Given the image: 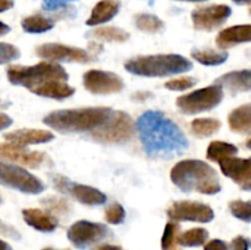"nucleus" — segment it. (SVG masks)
<instances>
[{"label": "nucleus", "mask_w": 251, "mask_h": 250, "mask_svg": "<svg viewBox=\"0 0 251 250\" xmlns=\"http://www.w3.org/2000/svg\"><path fill=\"white\" fill-rule=\"evenodd\" d=\"M134 134V122L126 112L112 110L107 122L91 132L93 140L100 144H124Z\"/></svg>", "instance_id": "obj_6"}, {"label": "nucleus", "mask_w": 251, "mask_h": 250, "mask_svg": "<svg viewBox=\"0 0 251 250\" xmlns=\"http://www.w3.org/2000/svg\"><path fill=\"white\" fill-rule=\"evenodd\" d=\"M228 124L233 132L250 135L251 131V107L250 104L240 105L228 115Z\"/></svg>", "instance_id": "obj_23"}, {"label": "nucleus", "mask_w": 251, "mask_h": 250, "mask_svg": "<svg viewBox=\"0 0 251 250\" xmlns=\"http://www.w3.org/2000/svg\"><path fill=\"white\" fill-rule=\"evenodd\" d=\"M120 4L115 0H100L95 5L86 24L88 26H98L110 21L119 12Z\"/></svg>", "instance_id": "obj_21"}, {"label": "nucleus", "mask_w": 251, "mask_h": 250, "mask_svg": "<svg viewBox=\"0 0 251 250\" xmlns=\"http://www.w3.org/2000/svg\"><path fill=\"white\" fill-rule=\"evenodd\" d=\"M21 26L27 33H43L53 28L54 21L43 15L36 14L25 17L21 21Z\"/></svg>", "instance_id": "obj_26"}, {"label": "nucleus", "mask_w": 251, "mask_h": 250, "mask_svg": "<svg viewBox=\"0 0 251 250\" xmlns=\"http://www.w3.org/2000/svg\"><path fill=\"white\" fill-rule=\"evenodd\" d=\"M105 221L110 225H120L125 220V210L120 203H112L104 212Z\"/></svg>", "instance_id": "obj_35"}, {"label": "nucleus", "mask_w": 251, "mask_h": 250, "mask_svg": "<svg viewBox=\"0 0 251 250\" xmlns=\"http://www.w3.org/2000/svg\"><path fill=\"white\" fill-rule=\"evenodd\" d=\"M73 0H43L42 2V7L47 11H55V10L64 9Z\"/></svg>", "instance_id": "obj_37"}, {"label": "nucleus", "mask_w": 251, "mask_h": 250, "mask_svg": "<svg viewBox=\"0 0 251 250\" xmlns=\"http://www.w3.org/2000/svg\"><path fill=\"white\" fill-rule=\"evenodd\" d=\"M223 100V88L211 85L176 98V107L184 114H199L217 107Z\"/></svg>", "instance_id": "obj_7"}, {"label": "nucleus", "mask_w": 251, "mask_h": 250, "mask_svg": "<svg viewBox=\"0 0 251 250\" xmlns=\"http://www.w3.org/2000/svg\"><path fill=\"white\" fill-rule=\"evenodd\" d=\"M191 56L202 65L216 66L227 60L228 53L225 50H212V49H195L191 51Z\"/></svg>", "instance_id": "obj_27"}, {"label": "nucleus", "mask_w": 251, "mask_h": 250, "mask_svg": "<svg viewBox=\"0 0 251 250\" xmlns=\"http://www.w3.org/2000/svg\"><path fill=\"white\" fill-rule=\"evenodd\" d=\"M112 237L108 225L91 221H77L68 229V239L76 249H88L92 245Z\"/></svg>", "instance_id": "obj_9"}, {"label": "nucleus", "mask_w": 251, "mask_h": 250, "mask_svg": "<svg viewBox=\"0 0 251 250\" xmlns=\"http://www.w3.org/2000/svg\"><path fill=\"white\" fill-rule=\"evenodd\" d=\"M4 139L10 144L27 146V145L46 144L54 139V135L48 130L19 129L4 135Z\"/></svg>", "instance_id": "obj_17"}, {"label": "nucleus", "mask_w": 251, "mask_h": 250, "mask_svg": "<svg viewBox=\"0 0 251 250\" xmlns=\"http://www.w3.org/2000/svg\"><path fill=\"white\" fill-rule=\"evenodd\" d=\"M221 171L227 178L234 180L243 190L249 191L251 189V159L228 157L218 162Z\"/></svg>", "instance_id": "obj_16"}, {"label": "nucleus", "mask_w": 251, "mask_h": 250, "mask_svg": "<svg viewBox=\"0 0 251 250\" xmlns=\"http://www.w3.org/2000/svg\"><path fill=\"white\" fill-rule=\"evenodd\" d=\"M251 26L250 25H238L222 29L216 38V44L221 49H227L235 47L237 44L250 42Z\"/></svg>", "instance_id": "obj_20"}, {"label": "nucleus", "mask_w": 251, "mask_h": 250, "mask_svg": "<svg viewBox=\"0 0 251 250\" xmlns=\"http://www.w3.org/2000/svg\"><path fill=\"white\" fill-rule=\"evenodd\" d=\"M152 97V93L151 92H136L135 95H132V98L135 100H139V102H144V100H149V98Z\"/></svg>", "instance_id": "obj_42"}, {"label": "nucleus", "mask_w": 251, "mask_h": 250, "mask_svg": "<svg viewBox=\"0 0 251 250\" xmlns=\"http://www.w3.org/2000/svg\"><path fill=\"white\" fill-rule=\"evenodd\" d=\"M208 235L210 234H208V230L206 228H191V229H188L181 233V234H179L178 244L186 248L201 247L208 239Z\"/></svg>", "instance_id": "obj_28"}, {"label": "nucleus", "mask_w": 251, "mask_h": 250, "mask_svg": "<svg viewBox=\"0 0 251 250\" xmlns=\"http://www.w3.org/2000/svg\"><path fill=\"white\" fill-rule=\"evenodd\" d=\"M12 124V119L9 115L4 114V113H0V131L6 127H9Z\"/></svg>", "instance_id": "obj_41"}, {"label": "nucleus", "mask_w": 251, "mask_h": 250, "mask_svg": "<svg viewBox=\"0 0 251 250\" xmlns=\"http://www.w3.org/2000/svg\"><path fill=\"white\" fill-rule=\"evenodd\" d=\"M22 217L27 225L39 232L50 233L58 227L56 217L41 208H25L22 210Z\"/></svg>", "instance_id": "obj_19"}, {"label": "nucleus", "mask_w": 251, "mask_h": 250, "mask_svg": "<svg viewBox=\"0 0 251 250\" xmlns=\"http://www.w3.org/2000/svg\"><path fill=\"white\" fill-rule=\"evenodd\" d=\"M0 184L29 195L41 194L46 189L41 179L25 168L4 162H0Z\"/></svg>", "instance_id": "obj_8"}, {"label": "nucleus", "mask_w": 251, "mask_h": 250, "mask_svg": "<svg viewBox=\"0 0 251 250\" xmlns=\"http://www.w3.org/2000/svg\"><path fill=\"white\" fill-rule=\"evenodd\" d=\"M198 83V80L195 77H190V76H184V77L173 78L164 83V87L167 90L171 91H185L191 88Z\"/></svg>", "instance_id": "obj_34"}, {"label": "nucleus", "mask_w": 251, "mask_h": 250, "mask_svg": "<svg viewBox=\"0 0 251 250\" xmlns=\"http://www.w3.org/2000/svg\"><path fill=\"white\" fill-rule=\"evenodd\" d=\"M230 213L234 217L239 218V220L244 221V222L249 223L251 221V203L250 201H243V200H234L230 201L228 203Z\"/></svg>", "instance_id": "obj_33"}, {"label": "nucleus", "mask_w": 251, "mask_h": 250, "mask_svg": "<svg viewBox=\"0 0 251 250\" xmlns=\"http://www.w3.org/2000/svg\"><path fill=\"white\" fill-rule=\"evenodd\" d=\"M216 85H220L222 88H227L233 95L248 92L251 88V71L249 69L230 71L218 77L216 80Z\"/></svg>", "instance_id": "obj_18"}, {"label": "nucleus", "mask_w": 251, "mask_h": 250, "mask_svg": "<svg viewBox=\"0 0 251 250\" xmlns=\"http://www.w3.org/2000/svg\"><path fill=\"white\" fill-rule=\"evenodd\" d=\"M171 180L184 193L198 191L205 195H215L222 189L216 169L200 159L178 162L171 171Z\"/></svg>", "instance_id": "obj_3"}, {"label": "nucleus", "mask_w": 251, "mask_h": 250, "mask_svg": "<svg viewBox=\"0 0 251 250\" xmlns=\"http://www.w3.org/2000/svg\"><path fill=\"white\" fill-rule=\"evenodd\" d=\"M90 34L95 39H98V41L115 42V43H124L130 38L129 32L119 28V27L113 26L97 27L93 31H91Z\"/></svg>", "instance_id": "obj_24"}, {"label": "nucleus", "mask_w": 251, "mask_h": 250, "mask_svg": "<svg viewBox=\"0 0 251 250\" xmlns=\"http://www.w3.org/2000/svg\"><path fill=\"white\" fill-rule=\"evenodd\" d=\"M179 1H206V0H179Z\"/></svg>", "instance_id": "obj_48"}, {"label": "nucleus", "mask_w": 251, "mask_h": 250, "mask_svg": "<svg viewBox=\"0 0 251 250\" xmlns=\"http://www.w3.org/2000/svg\"><path fill=\"white\" fill-rule=\"evenodd\" d=\"M53 184L54 188L58 189L59 191L64 194H69V195H71L83 205L98 206L103 205L107 201V196L98 189L83 185V184L74 183V181L65 178V176L56 175L53 179Z\"/></svg>", "instance_id": "obj_11"}, {"label": "nucleus", "mask_w": 251, "mask_h": 250, "mask_svg": "<svg viewBox=\"0 0 251 250\" xmlns=\"http://www.w3.org/2000/svg\"><path fill=\"white\" fill-rule=\"evenodd\" d=\"M222 126V123L213 118H198L191 123V130L198 137H208L215 135Z\"/></svg>", "instance_id": "obj_29"}, {"label": "nucleus", "mask_w": 251, "mask_h": 250, "mask_svg": "<svg viewBox=\"0 0 251 250\" xmlns=\"http://www.w3.org/2000/svg\"><path fill=\"white\" fill-rule=\"evenodd\" d=\"M112 108L87 107L76 109H59L43 118V123L51 129L66 134L92 132L102 126L109 118Z\"/></svg>", "instance_id": "obj_2"}, {"label": "nucleus", "mask_w": 251, "mask_h": 250, "mask_svg": "<svg viewBox=\"0 0 251 250\" xmlns=\"http://www.w3.org/2000/svg\"><path fill=\"white\" fill-rule=\"evenodd\" d=\"M42 250H59V249H54V248H43V249Z\"/></svg>", "instance_id": "obj_49"}, {"label": "nucleus", "mask_w": 251, "mask_h": 250, "mask_svg": "<svg viewBox=\"0 0 251 250\" xmlns=\"http://www.w3.org/2000/svg\"><path fill=\"white\" fill-rule=\"evenodd\" d=\"M31 92L37 96H41V97L51 98V100H65L75 93V88L68 85L66 81L55 80L34 88Z\"/></svg>", "instance_id": "obj_22"}, {"label": "nucleus", "mask_w": 251, "mask_h": 250, "mask_svg": "<svg viewBox=\"0 0 251 250\" xmlns=\"http://www.w3.org/2000/svg\"><path fill=\"white\" fill-rule=\"evenodd\" d=\"M21 56V51L14 44L0 42V64H7Z\"/></svg>", "instance_id": "obj_36"}, {"label": "nucleus", "mask_w": 251, "mask_h": 250, "mask_svg": "<svg viewBox=\"0 0 251 250\" xmlns=\"http://www.w3.org/2000/svg\"><path fill=\"white\" fill-rule=\"evenodd\" d=\"M2 202V199H1V195H0V203Z\"/></svg>", "instance_id": "obj_50"}, {"label": "nucleus", "mask_w": 251, "mask_h": 250, "mask_svg": "<svg viewBox=\"0 0 251 250\" xmlns=\"http://www.w3.org/2000/svg\"><path fill=\"white\" fill-rule=\"evenodd\" d=\"M10 27L7 26L6 24H4V22L0 21V37L1 36H5V34H7L10 32Z\"/></svg>", "instance_id": "obj_45"}, {"label": "nucleus", "mask_w": 251, "mask_h": 250, "mask_svg": "<svg viewBox=\"0 0 251 250\" xmlns=\"http://www.w3.org/2000/svg\"><path fill=\"white\" fill-rule=\"evenodd\" d=\"M142 147L152 158H172L188 150L189 140L176 123L159 110H146L136 120Z\"/></svg>", "instance_id": "obj_1"}, {"label": "nucleus", "mask_w": 251, "mask_h": 250, "mask_svg": "<svg viewBox=\"0 0 251 250\" xmlns=\"http://www.w3.org/2000/svg\"><path fill=\"white\" fill-rule=\"evenodd\" d=\"M135 25L140 31L147 33H158L164 28V24L159 17L152 14H139L135 16Z\"/></svg>", "instance_id": "obj_30"}, {"label": "nucleus", "mask_w": 251, "mask_h": 250, "mask_svg": "<svg viewBox=\"0 0 251 250\" xmlns=\"http://www.w3.org/2000/svg\"><path fill=\"white\" fill-rule=\"evenodd\" d=\"M203 250H228V244L221 239H212L203 244Z\"/></svg>", "instance_id": "obj_40"}, {"label": "nucleus", "mask_w": 251, "mask_h": 250, "mask_svg": "<svg viewBox=\"0 0 251 250\" xmlns=\"http://www.w3.org/2000/svg\"><path fill=\"white\" fill-rule=\"evenodd\" d=\"M233 1L238 5H249L251 0H233Z\"/></svg>", "instance_id": "obj_47"}, {"label": "nucleus", "mask_w": 251, "mask_h": 250, "mask_svg": "<svg viewBox=\"0 0 251 250\" xmlns=\"http://www.w3.org/2000/svg\"><path fill=\"white\" fill-rule=\"evenodd\" d=\"M179 233H180V225L178 223L174 221L167 223L161 239L162 250H180L178 244Z\"/></svg>", "instance_id": "obj_32"}, {"label": "nucleus", "mask_w": 251, "mask_h": 250, "mask_svg": "<svg viewBox=\"0 0 251 250\" xmlns=\"http://www.w3.org/2000/svg\"><path fill=\"white\" fill-rule=\"evenodd\" d=\"M238 153V147L235 145L225 141H212L207 147L206 157L212 162H221L222 159L233 157Z\"/></svg>", "instance_id": "obj_25"}, {"label": "nucleus", "mask_w": 251, "mask_h": 250, "mask_svg": "<svg viewBox=\"0 0 251 250\" xmlns=\"http://www.w3.org/2000/svg\"><path fill=\"white\" fill-rule=\"evenodd\" d=\"M93 250H123V248L120 245H114V244H103L100 247L95 248Z\"/></svg>", "instance_id": "obj_44"}, {"label": "nucleus", "mask_w": 251, "mask_h": 250, "mask_svg": "<svg viewBox=\"0 0 251 250\" xmlns=\"http://www.w3.org/2000/svg\"><path fill=\"white\" fill-rule=\"evenodd\" d=\"M0 250H14L11 248V245L9 243H6L5 240L0 239Z\"/></svg>", "instance_id": "obj_46"}, {"label": "nucleus", "mask_w": 251, "mask_h": 250, "mask_svg": "<svg viewBox=\"0 0 251 250\" xmlns=\"http://www.w3.org/2000/svg\"><path fill=\"white\" fill-rule=\"evenodd\" d=\"M232 15V9L228 5L217 4L199 7L191 14L194 27L199 31H213L222 26Z\"/></svg>", "instance_id": "obj_14"}, {"label": "nucleus", "mask_w": 251, "mask_h": 250, "mask_svg": "<svg viewBox=\"0 0 251 250\" xmlns=\"http://www.w3.org/2000/svg\"><path fill=\"white\" fill-rule=\"evenodd\" d=\"M0 159L14 162L27 168H38L47 159L46 153L41 151H31L26 146L15 144H0Z\"/></svg>", "instance_id": "obj_15"}, {"label": "nucleus", "mask_w": 251, "mask_h": 250, "mask_svg": "<svg viewBox=\"0 0 251 250\" xmlns=\"http://www.w3.org/2000/svg\"><path fill=\"white\" fill-rule=\"evenodd\" d=\"M6 75L12 85L22 86L29 91L50 81H68L69 78L65 69L53 61H42L31 66L11 65L7 68Z\"/></svg>", "instance_id": "obj_5"}, {"label": "nucleus", "mask_w": 251, "mask_h": 250, "mask_svg": "<svg viewBox=\"0 0 251 250\" xmlns=\"http://www.w3.org/2000/svg\"><path fill=\"white\" fill-rule=\"evenodd\" d=\"M167 216L172 221H190V222L208 223L215 218V212L208 205L199 201H176L167 210Z\"/></svg>", "instance_id": "obj_10"}, {"label": "nucleus", "mask_w": 251, "mask_h": 250, "mask_svg": "<svg viewBox=\"0 0 251 250\" xmlns=\"http://www.w3.org/2000/svg\"><path fill=\"white\" fill-rule=\"evenodd\" d=\"M83 86L93 95L107 96L123 91L124 82L117 74L110 71L88 70L83 75Z\"/></svg>", "instance_id": "obj_12"}, {"label": "nucleus", "mask_w": 251, "mask_h": 250, "mask_svg": "<svg viewBox=\"0 0 251 250\" xmlns=\"http://www.w3.org/2000/svg\"><path fill=\"white\" fill-rule=\"evenodd\" d=\"M250 242L248 238L243 237V235H238L234 239L230 242L228 250H249Z\"/></svg>", "instance_id": "obj_38"}, {"label": "nucleus", "mask_w": 251, "mask_h": 250, "mask_svg": "<svg viewBox=\"0 0 251 250\" xmlns=\"http://www.w3.org/2000/svg\"><path fill=\"white\" fill-rule=\"evenodd\" d=\"M14 6V0H0V12L10 10Z\"/></svg>", "instance_id": "obj_43"}, {"label": "nucleus", "mask_w": 251, "mask_h": 250, "mask_svg": "<svg viewBox=\"0 0 251 250\" xmlns=\"http://www.w3.org/2000/svg\"><path fill=\"white\" fill-rule=\"evenodd\" d=\"M42 205L46 207L47 212L55 216H66L70 212V203L60 196H47L41 200Z\"/></svg>", "instance_id": "obj_31"}, {"label": "nucleus", "mask_w": 251, "mask_h": 250, "mask_svg": "<svg viewBox=\"0 0 251 250\" xmlns=\"http://www.w3.org/2000/svg\"><path fill=\"white\" fill-rule=\"evenodd\" d=\"M0 234L4 235V237L6 238H11V239H15V240L21 239V234H20V233L17 232L12 225L2 222L1 220H0Z\"/></svg>", "instance_id": "obj_39"}, {"label": "nucleus", "mask_w": 251, "mask_h": 250, "mask_svg": "<svg viewBox=\"0 0 251 250\" xmlns=\"http://www.w3.org/2000/svg\"><path fill=\"white\" fill-rule=\"evenodd\" d=\"M37 55L49 61H69V63H90L92 55L81 48L60 43H46L37 48Z\"/></svg>", "instance_id": "obj_13"}, {"label": "nucleus", "mask_w": 251, "mask_h": 250, "mask_svg": "<svg viewBox=\"0 0 251 250\" xmlns=\"http://www.w3.org/2000/svg\"><path fill=\"white\" fill-rule=\"evenodd\" d=\"M125 69L144 77H166L188 73L193 69V63L179 54H156L130 59L125 63Z\"/></svg>", "instance_id": "obj_4"}]
</instances>
